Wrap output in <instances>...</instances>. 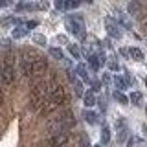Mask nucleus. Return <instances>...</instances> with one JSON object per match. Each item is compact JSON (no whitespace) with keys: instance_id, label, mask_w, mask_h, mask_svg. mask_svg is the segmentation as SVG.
Wrapping results in <instances>:
<instances>
[{"instance_id":"obj_12","label":"nucleus","mask_w":147,"mask_h":147,"mask_svg":"<svg viewBox=\"0 0 147 147\" xmlns=\"http://www.w3.org/2000/svg\"><path fill=\"white\" fill-rule=\"evenodd\" d=\"M86 59H88V64H90L92 70L98 72V70H99V66H101V63H99L98 55H94V53H86Z\"/></svg>"},{"instance_id":"obj_4","label":"nucleus","mask_w":147,"mask_h":147,"mask_svg":"<svg viewBox=\"0 0 147 147\" xmlns=\"http://www.w3.org/2000/svg\"><path fill=\"white\" fill-rule=\"evenodd\" d=\"M64 26H66V30L72 35L79 37V39H85V22H83L81 15H68L64 18Z\"/></svg>"},{"instance_id":"obj_35","label":"nucleus","mask_w":147,"mask_h":147,"mask_svg":"<svg viewBox=\"0 0 147 147\" xmlns=\"http://www.w3.org/2000/svg\"><path fill=\"white\" fill-rule=\"evenodd\" d=\"M142 24H144V30H145V31H147V17H145V18H144V22H142Z\"/></svg>"},{"instance_id":"obj_3","label":"nucleus","mask_w":147,"mask_h":147,"mask_svg":"<svg viewBox=\"0 0 147 147\" xmlns=\"http://www.w3.org/2000/svg\"><path fill=\"white\" fill-rule=\"evenodd\" d=\"M74 125H76V118H74V114L70 110H66L63 116H59V118H55L53 121H50L48 129L53 134H59V132H66L68 129H72Z\"/></svg>"},{"instance_id":"obj_30","label":"nucleus","mask_w":147,"mask_h":147,"mask_svg":"<svg viewBox=\"0 0 147 147\" xmlns=\"http://www.w3.org/2000/svg\"><path fill=\"white\" fill-rule=\"evenodd\" d=\"M119 52H121V55H125V57H129V50H125V48H121V50H119Z\"/></svg>"},{"instance_id":"obj_21","label":"nucleus","mask_w":147,"mask_h":147,"mask_svg":"<svg viewBox=\"0 0 147 147\" xmlns=\"http://www.w3.org/2000/svg\"><path fill=\"white\" fill-rule=\"evenodd\" d=\"M48 52H50V55H52L53 59H57V61H63V59H64L63 50H59V48H50Z\"/></svg>"},{"instance_id":"obj_29","label":"nucleus","mask_w":147,"mask_h":147,"mask_svg":"<svg viewBox=\"0 0 147 147\" xmlns=\"http://www.w3.org/2000/svg\"><path fill=\"white\" fill-rule=\"evenodd\" d=\"M98 103H99V107H101V110H105V109H107V105H105V101H103V99H99Z\"/></svg>"},{"instance_id":"obj_5","label":"nucleus","mask_w":147,"mask_h":147,"mask_svg":"<svg viewBox=\"0 0 147 147\" xmlns=\"http://www.w3.org/2000/svg\"><path fill=\"white\" fill-rule=\"evenodd\" d=\"M55 107H61L63 103H66L68 96H66V90H64V86H61L59 83H53L52 85V90H50V98H48Z\"/></svg>"},{"instance_id":"obj_13","label":"nucleus","mask_w":147,"mask_h":147,"mask_svg":"<svg viewBox=\"0 0 147 147\" xmlns=\"http://www.w3.org/2000/svg\"><path fill=\"white\" fill-rule=\"evenodd\" d=\"M83 101H85V105L86 107H94L98 101H96V96H94V92L88 90V92H85V96H83Z\"/></svg>"},{"instance_id":"obj_25","label":"nucleus","mask_w":147,"mask_h":147,"mask_svg":"<svg viewBox=\"0 0 147 147\" xmlns=\"http://www.w3.org/2000/svg\"><path fill=\"white\" fill-rule=\"evenodd\" d=\"M33 42L40 44V46H44V44H46V37H44V35H40V33H35V35H33Z\"/></svg>"},{"instance_id":"obj_17","label":"nucleus","mask_w":147,"mask_h":147,"mask_svg":"<svg viewBox=\"0 0 147 147\" xmlns=\"http://www.w3.org/2000/svg\"><path fill=\"white\" fill-rule=\"evenodd\" d=\"M127 9H129V13H131V15H140L142 4H140V2H131V4L127 6Z\"/></svg>"},{"instance_id":"obj_10","label":"nucleus","mask_w":147,"mask_h":147,"mask_svg":"<svg viewBox=\"0 0 147 147\" xmlns=\"http://www.w3.org/2000/svg\"><path fill=\"white\" fill-rule=\"evenodd\" d=\"M11 35H13V39H22V37L28 35V28L24 24H18V26H15V30H13Z\"/></svg>"},{"instance_id":"obj_9","label":"nucleus","mask_w":147,"mask_h":147,"mask_svg":"<svg viewBox=\"0 0 147 147\" xmlns=\"http://www.w3.org/2000/svg\"><path fill=\"white\" fill-rule=\"evenodd\" d=\"M83 118H85V121L90 123V125H96V123H98V114H96L94 110L85 109V110H83Z\"/></svg>"},{"instance_id":"obj_18","label":"nucleus","mask_w":147,"mask_h":147,"mask_svg":"<svg viewBox=\"0 0 147 147\" xmlns=\"http://www.w3.org/2000/svg\"><path fill=\"white\" fill-rule=\"evenodd\" d=\"M114 99H116L118 101V103H121V105H127L129 103V98H127V96L125 94H123V92H118V90H114Z\"/></svg>"},{"instance_id":"obj_19","label":"nucleus","mask_w":147,"mask_h":147,"mask_svg":"<svg viewBox=\"0 0 147 147\" xmlns=\"http://www.w3.org/2000/svg\"><path fill=\"white\" fill-rule=\"evenodd\" d=\"M68 52L72 53L74 59H81V50H79L77 44H68Z\"/></svg>"},{"instance_id":"obj_33","label":"nucleus","mask_w":147,"mask_h":147,"mask_svg":"<svg viewBox=\"0 0 147 147\" xmlns=\"http://www.w3.org/2000/svg\"><path fill=\"white\" fill-rule=\"evenodd\" d=\"M134 145V138H131V140H129V144H127V147H132Z\"/></svg>"},{"instance_id":"obj_7","label":"nucleus","mask_w":147,"mask_h":147,"mask_svg":"<svg viewBox=\"0 0 147 147\" xmlns=\"http://www.w3.org/2000/svg\"><path fill=\"white\" fill-rule=\"evenodd\" d=\"M105 28H107V33L112 39H121V30H119L118 22H114L112 18H105Z\"/></svg>"},{"instance_id":"obj_23","label":"nucleus","mask_w":147,"mask_h":147,"mask_svg":"<svg viewBox=\"0 0 147 147\" xmlns=\"http://www.w3.org/2000/svg\"><path fill=\"white\" fill-rule=\"evenodd\" d=\"M142 98H144V96H142L140 92H132V94L129 96V101H131L132 105H140V101H142Z\"/></svg>"},{"instance_id":"obj_32","label":"nucleus","mask_w":147,"mask_h":147,"mask_svg":"<svg viewBox=\"0 0 147 147\" xmlns=\"http://www.w3.org/2000/svg\"><path fill=\"white\" fill-rule=\"evenodd\" d=\"M9 6V2H7V0H4V2H0V7H7Z\"/></svg>"},{"instance_id":"obj_15","label":"nucleus","mask_w":147,"mask_h":147,"mask_svg":"<svg viewBox=\"0 0 147 147\" xmlns=\"http://www.w3.org/2000/svg\"><path fill=\"white\" fill-rule=\"evenodd\" d=\"M129 57L134 61H144V52L140 48H129Z\"/></svg>"},{"instance_id":"obj_1","label":"nucleus","mask_w":147,"mask_h":147,"mask_svg":"<svg viewBox=\"0 0 147 147\" xmlns=\"http://www.w3.org/2000/svg\"><path fill=\"white\" fill-rule=\"evenodd\" d=\"M53 77L50 81H39L31 86V94H30V107L33 110H40L42 105L46 103V99L50 98V90L53 85Z\"/></svg>"},{"instance_id":"obj_14","label":"nucleus","mask_w":147,"mask_h":147,"mask_svg":"<svg viewBox=\"0 0 147 147\" xmlns=\"http://www.w3.org/2000/svg\"><path fill=\"white\" fill-rule=\"evenodd\" d=\"M76 74H79V77H81V79L85 81V83H90V81H92V77L88 76V72H86V68L83 66V64H77V70H76Z\"/></svg>"},{"instance_id":"obj_37","label":"nucleus","mask_w":147,"mask_h":147,"mask_svg":"<svg viewBox=\"0 0 147 147\" xmlns=\"http://www.w3.org/2000/svg\"><path fill=\"white\" fill-rule=\"evenodd\" d=\"M94 147H101V145H94Z\"/></svg>"},{"instance_id":"obj_6","label":"nucleus","mask_w":147,"mask_h":147,"mask_svg":"<svg viewBox=\"0 0 147 147\" xmlns=\"http://www.w3.org/2000/svg\"><path fill=\"white\" fill-rule=\"evenodd\" d=\"M46 70H48V61L42 59V57H39L31 64V76L30 77H40V76H44Z\"/></svg>"},{"instance_id":"obj_26","label":"nucleus","mask_w":147,"mask_h":147,"mask_svg":"<svg viewBox=\"0 0 147 147\" xmlns=\"http://www.w3.org/2000/svg\"><path fill=\"white\" fill-rule=\"evenodd\" d=\"M118 18H119V22H121V24L125 26V28H131V20H129V18H127L125 15H119Z\"/></svg>"},{"instance_id":"obj_8","label":"nucleus","mask_w":147,"mask_h":147,"mask_svg":"<svg viewBox=\"0 0 147 147\" xmlns=\"http://www.w3.org/2000/svg\"><path fill=\"white\" fill-rule=\"evenodd\" d=\"M81 6V2L79 0H72V2H61V0H57V2H55V7L57 9H76V7H79Z\"/></svg>"},{"instance_id":"obj_28","label":"nucleus","mask_w":147,"mask_h":147,"mask_svg":"<svg viewBox=\"0 0 147 147\" xmlns=\"http://www.w3.org/2000/svg\"><path fill=\"white\" fill-rule=\"evenodd\" d=\"M109 68L110 70H118V63L116 61H109Z\"/></svg>"},{"instance_id":"obj_24","label":"nucleus","mask_w":147,"mask_h":147,"mask_svg":"<svg viewBox=\"0 0 147 147\" xmlns=\"http://www.w3.org/2000/svg\"><path fill=\"white\" fill-rule=\"evenodd\" d=\"M79 147H90V142H88V136L83 132V134L79 136Z\"/></svg>"},{"instance_id":"obj_2","label":"nucleus","mask_w":147,"mask_h":147,"mask_svg":"<svg viewBox=\"0 0 147 147\" xmlns=\"http://www.w3.org/2000/svg\"><path fill=\"white\" fill-rule=\"evenodd\" d=\"M15 57L13 53H7L4 57H0V79L6 86H11L15 83Z\"/></svg>"},{"instance_id":"obj_16","label":"nucleus","mask_w":147,"mask_h":147,"mask_svg":"<svg viewBox=\"0 0 147 147\" xmlns=\"http://www.w3.org/2000/svg\"><path fill=\"white\" fill-rule=\"evenodd\" d=\"M109 142H110V129L109 125L103 123V127H101V144H109Z\"/></svg>"},{"instance_id":"obj_36","label":"nucleus","mask_w":147,"mask_h":147,"mask_svg":"<svg viewBox=\"0 0 147 147\" xmlns=\"http://www.w3.org/2000/svg\"><path fill=\"white\" fill-rule=\"evenodd\" d=\"M145 85H147V77H145Z\"/></svg>"},{"instance_id":"obj_11","label":"nucleus","mask_w":147,"mask_h":147,"mask_svg":"<svg viewBox=\"0 0 147 147\" xmlns=\"http://www.w3.org/2000/svg\"><path fill=\"white\" fill-rule=\"evenodd\" d=\"M11 24H22V20L20 18H15V17H2L0 18V26L2 28H7V26H11Z\"/></svg>"},{"instance_id":"obj_38","label":"nucleus","mask_w":147,"mask_h":147,"mask_svg":"<svg viewBox=\"0 0 147 147\" xmlns=\"http://www.w3.org/2000/svg\"><path fill=\"white\" fill-rule=\"evenodd\" d=\"M145 112H147V109H145Z\"/></svg>"},{"instance_id":"obj_27","label":"nucleus","mask_w":147,"mask_h":147,"mask_svg":"<svg viewBox=\"0 0 147 147\" xmlns=\"http://www.w3.org/2000/svg\"><path fill=\"white\" fill-rule=\"evenodd\" d=\"M24 26L28 28V30H31V28H37V20H30V22H26Z\"/></svg>"},{"instance_id":"obj_31","label":"nucleus","mask_w":147,"mask_h":147,"mask_svg":"<svg viewBox=\"0 0 147 147\" xmlns=\"http://www.w3.org/2000/svg\"><path fill=\"white\" fill-rule=\"evenodd\" d=\"M2 46H4V48H7V46H9V39H4L2 40Z\"/></svg>"},{"instance_id":"obj_20","label":"nucleus","mask_w":147,"mask_h":147,"mask_svg":"<svg viewBox=\"0 0 147 147\" xmlns=\"http://www.w3.org/2000/svg\"><path fill=\"white\" fill-rule=\"evenodd\" d=\"M114 85H116L118 92H121L123 88H127V81L123 79V77H119V76H116V77H114Z\"/></svg>"},{"instance_id":"obj_34","label":"nucleus","mask_w":147,"mask_h":147,"mask_svg":"<svg viewBox=\"0 0 147 147\" xmlns=\"http://www.w3.org/2000/svg\"><path fill=\"white\" fill-rule=\"evenodd\" d=\"M2 101H4V94H2V88H0V107H2Z\"/></svg>"},{"instance_id":"obj_22","label":"nucleus","mask_w":147,"mask_h":147,"mask_svg":"<svg viewBox=\"0 0 147 147\" xmlns=\"http://www.w3.org/2000/svg\"><path fill=\"white\" fill-rule=\"evenodd\" d=\"M74 90H76V96H77V98H83V96H85V90H83V83H81L79 79L74 83Z\"/></svg>"}]
</instances>
